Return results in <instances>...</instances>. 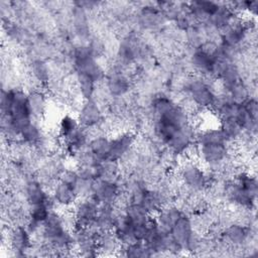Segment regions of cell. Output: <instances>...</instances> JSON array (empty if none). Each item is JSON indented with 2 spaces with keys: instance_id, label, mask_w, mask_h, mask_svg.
I'll return each mask as SVG.
<instances>
[{
  "instance_id": "cell-1",
  "label": "cell",
  "mask_w": 258,
  "mask_h": 258,
  "mask_svg": "<svg viewBox=\"0 0 258 258\" xmlns=\"http://www.w3.org/2000/svg\"><path fill=\"white\" fill-rule=\"evenodd\" d=\"M73 58L77 73L89 76L96 83L104 79L105 73L97 61L90 45H80L76 47L73 53Z\"/></svg>"
},
{
  "instance_id": "cell-2",
  "label": "cell",
  "mask_w": 258,
  "mask_h": 258,
  "mask_svg": "<svg viewBox=\"0 0 258 258\" xmlns=\"http://www.w3.org/2000/svg\"><path fill=\"white\" fill-rule=\"evenodd\" d=\"M179 178L182 184L192 192L204 190L209 185L208 172L202 165L194 160L185 161L179 169Z\"/></svg>"
},
{
  "instance_id": "cell-3",
  "label": "cell",
  "mask_w": 258,
  "mask_h": 258,
  "mask_svg": "<svg viewBox=\"0 0 258 258\" xmlns=\"http://www.w3.org/2000/svg\"><path fill=\"white\" fill-rule=\"evenodd\" d=\"M185 92L188 99L197 107L202 109L210 108L216 96L212 86L200 76H195L188 79L185 84Z\"/></svg>"
},
{
  "instance_id": "cell-4",
  "label": "cell",
  "mask_w": 258,
  "mask_h": 258,
  "mask_svg": "<svg viewBox=\"0 0 258 258\" xmlns=\"http://www.w3.org/2000/svg\"><path fill=\"white\" fill-rule=\"evenodd\" d=\"M4 116H8L19 130L33 120L28 106L27 92L20 89H12L11 104L8 112Z\"/></svg>"
},
{
  "instance_id": "cell-5",
  "label": "cell",
  "mask_w": 258,
  "mask_h": 258,
  "mask_svg": "<svg viewBox=\"0 0 258 258\" xmlns=\"http://www.w3.org/2000/svg\"><path fill=\"white\" fill-rule=\"evenodd\" d=\"M99 206L100 204L91 196L78 199V201L73 206V214L75 219L74 228L90 227L98 216Z\"/></svg>"
},
{
  "instance_id": "cell-6",
  "label": "cell",
  "mask_w": 258,
  "mask_h": 258,
  "mask_svg": "<svg viewBox=\"0 0 258 258\" xmlns=\"http://www.w3.org/2000/svg\"><path fill=\"white\" fill-rule=\"evenodd\" d=\"M197 154L211 168L224 167L229 158L228 144H197Z\"/></svg>"
},
{
  "instance_id": "cell-7",
  "label": "cell",
  "mask_w": 258,
  "mask_h": 258,
  "mask_svg": "<svg viewBox=\"0 0 258 258\" xmlns=\"http://www.w3.org/2000/svg\"><path fill=\"white\" fill-rule=\"evenodd\" d=\"M91 197H93L100 205H114L120 197V185L118 180L106 178L95 179Z\"/></svg>"
},
{
  "instance_id": "cell-8",
  "label": "cell",
  "mask_w": 258,
  "mask_h": 258,
  "mask_svg": "<svg viewBox=\"0 0 258 258\" xmlns=\"http://www.w3.org/2000/svg\"><path fill=\"white\" fill-rule=\"evenodd\" d=\"M197 132L194 126L188 122L182 126L167 142L169 150L177 155L187 153L196 144Z\"/></svg>"
},
{
  "instance_id": "cell-9",
  "label": "cell",
  "mask_w": 258,
  "mask_h": 258,
  "mask_svg": "<svg viewBox=\"0 0 258 258\" xmlns=\"http://www.w3.org/2000/svg\"><path fill=\"white\" fill-rule=\"evenodd\" d=\"M222 191L230 204L241 209L251 210L256 201L237 180L227 181L224 184Z\"/></svg>"
},
{
  "instance_id": "cell-10",
  "label": "cell",
  "mask_w": 258,
  "mask_h": 258,
  "mask_svg": "<svg viewBox=\"0 0 258 258\" xmlns=\"http://www.w3.org/2000/svg\"><path fill=\"white\" fill-rule=\"evenodd\" d=\"M68 230L70 229L67 228L62 215L58 212L51 211L42 224L41 237L45 243L51 245L59 236H61Z\"/></svg>"
},
{
  "instance_id": "cell-11",
  "label": "cell",
  "mask_w": 258,
  "mask_h": 258,
  "mask_svg": "<svg viewBox=\"0 0 258 258\" xmlns=\"http://www.w3.org/2000/svg\"><path fill=\"white\" fill-rule=\"evenodd\" d=\"M135 143V135L131 131H124L118 133L111 138L110 146V160L120 162L132 150Z\"/></svg>"
},
{
  "instance_id": "cell-12",
  "label": "cell",
  "mask_w": 258,
  "mask_h": 258,
  "mask_svg": "<svg viewBox=\"0 0 258 258\" xmlns=\"http://www.w3.org/2000/svg\"><path fill=\"white\" fill-rule=\"evenodd\" d=\"M248 29L244 23V20L235 17L224 29H222V43L235 48L245 40Z\"/></svg>"
},
{
  "instance_id": "cell-13",
  "label": "cell",
  "mask_w": 258,
  "mask_h": 258,
  "mask_svg": "<svg viewBox=\"0 0 258 258\" xmlns=\"http://www.w3.org/2000/svg\"><path fill=\"white\" fill-rule=\"evenodd\" d=\"M77 119L80 125L87 129L96 127L102 123V110L98 103L95 102L93 99L84 100L83 104L80 107Z\"/></svg>"
},
{
  "instance_id": "cell-14",
  "label": "cell",
  "mask_w": 258,
  "mask_h": 258,
  "mask_svg": "<svg viewBox=\"0 0 258 258\" xmlns=\"http://www.w3.org/2000/svg\"><path fill=\"white\" fill-rule=\"evenodd\" d=\"M250 236V229L248 226L240 222H231L223 230L221 238L226 243L233 247L242 246Z\"/></svg>"
},
{
  "instance_id": "cell-15",
  "label": "cell",
  "mask_w": 258,
  "mask_h": 258,
  "mask_svg": "<svg viewBox=\"0 0 258 258\" xmlns=\"http://www.w3.org/2000/svg\"><path fill=\"white\" fill-rule=\"evenodd\" d=\"M31 234L29 231L26 229L25 225L24 226H15L13 227L9 233H8V243L14 252L17 254L23 255L24 252L30 250L31 248Z\"/></svg>"
},
{
  "instance_id": "cell-16",
  "label": "cell",
  "mask_w": 258,
  "mask_h": 258,
  "mask_svg": "<svg viewBox=\"0 0 258 258\" xmlns=\"http://www.w3.org/2000/svg\"><path fill=\"white\" fill-rule=\"evenodd\" d=\"M50 197L52 198L55 206L61 208L73 207L79 199L75 187L59 179L52 185Z\"/></svg>"
},
{
  "instance_id": "cell-17",
  "label": "cell",
  "mask_w": 258,
  "mask_h": 258,
  "mask_svg": "<svg viewBox=\"0 0 258 258\" xmlns=\"http://www.w3.org/2000/svg\"><path fill=\"white\" fill-rule=\"evenodd\" d=\"M183 214L184 213L177 206L166 204L154 215V218L158 229L162 233H169L173 225Z\"/></svg>"
},
{
  "instance_id": "cell-18",
  "label": "cell",
  "mask_w": 258,
  "mask_h": 258,
  "mask_svg": "<svg viewBox=\"0 0 258 258\" xmlns=\"http://www.w3.org/2000/svg\"><path fill=\"white\" fill-rule=\"evenodd\" d=\"M194 231L195 228L191 219L183 214L171 228L170 234L175 242L178 244V246L181 248V250H185L188 240Z\"/></svg>"
},
{
  "instance_id": "cell-19",
  "label": "cell",
  "mask_w": 258,
  "mask_h": 258,
  "mask_svg": "<svg viewBox=\"0 0 258 258\" xmlns=\"http://www.w3.org/2000/svg\"><path fill=\"white\" fill-rule=\"evenodd\" d=\"M106 88L112 97L121 98L129 92V78L121 71H115L107 77Z\"/></svg>"
},
{
  "instance_id": "cell-20",
  "label": "cell",
  "mask_w": 258,
  "mask_h": 258,
  "mask_svg": "<svg viewBox=\"0 0 258 258\" xmlns=\"http://www.w3.org/2000/svg\"><path fill=\"white\" fill-rule=\"evenodd\" d=\"M25 198L29 207L46 204L50 201V195H48L44 188V185L38 180L31 179L25 184Z\"/></svg>"
},
{
  "instance_id": "cell-21",
  "label": "cell",
  "mask_w": 258,
  "mask_h": 258,
  "mask_svg": "<svg viewBox=\"0 0 258 258\" xmlns=\"http://www.w3.org/2000/svg\"><path fill=\"white\" fill-rule=\"evenodd\" d=\"M27 101L30 113L34 120L45 114L47 110V97L42 90L32 89L27 92Z\"/></svg>"
},
{
  "instance_id": "cell-22",
  "label": "cell",
  "mask_w": 258,
  "mask_h": 258,
  "mask_svg": "<svg viewBox=\"0 0 258 258\" xmlns=\"http://www.w3.org/2000/svg\"><path fill=\"white\" fill-rule=\"evenodd\" d=\"M219 127H208L197 132L196 144H229Z\"/></svg>"
},
{
  "instance_id": "cell-23",
  "label": "cell",
  "mask_w": 258,
  "mask_h": 258,
  "mask_svg": "<svg viewBox=\"0 0 258 258\" xmlns=\"http://www.w3.org/2000/svg\"><path fill=\"white\" fill-rule=\"evenodd\" d=\"M110 138L105 135H97L90 139L87 147L100 161H105L110 157Z\"/></svg>"
},
{
  "instance_id": "cell-24",
  "label": "cell",
  "mask_w": 258,
  "mask_h": 258,
  "mask_svg": "<svg viewBox=\"0 0 258 258\" xmlns=\"http://www.w3.org/2000/svg\"><path fill=\"white\" fill-rule=\"evenodd\" d=\"M235 12L232 10L230 5L225 4L219 6L218 10L209 18V22L212 26H214L218 30L224 29L234 18Z\"/></svg>"
},
{
  "instance_id": "cell-25",
  "label": "cell",
  "mask_w": 258,
  "mask_h": 258,
  "mask_svg": "<svg viewBox=\"0 0 258 258\" xmlns=\"http://www.w3.org/2000/svg\"><path fill=\"white\" fill-rule=\"evenodd\" d=\"M98 252L104 254H110L118 252L121 244L116 238L113 231H104L100 232L97 237Z\"/></svg>"
},
{
  "instance_id": "cell-26",
  "label": "cell",
  "mask_w": 258,
  "mask_h": 258,
  "mask_svg": "<svg viewBox=\"0 0 258 258\" xmlns=\"http://www.w3.org/2000/svg\"><path fill=\"white\" fill-rule=\"evenodd\" d=\"M215 57L204 52L200 48H195L191 56H190V63L194 70L201 74H210Z\"/></svg>"
},
{
  "instance_id": "cell-27",
  "label": "cell",
  "mask_w": 258,
  "mask_h": 258,
  "mask_svg": "<svg viewBox=\"0 0 258 258\" xmlns=\"http://www.w3.org/2000/svg\"><path fill=\"white\" fill-rule=\"evenodd\" d=\"M42 138H43V135L40 130V127L34 121V119L29 123H27L25 126H23L20 130L19 139L22 143L26 145L35 146Z\"/></svg>"
},
{
  "instance_id": "cell-28",
  "label": "cell",
  "mask_w": 258,
  "mask_h": 258,
  "mask_svg": "<svg viewBox=\"0 0 258 258\" xmlns=\"http://www.w3.org/2000/svg\"><path fill=\"white\" fill-rule=\"evenodd\" d=\"M219 128L222 130L223 134L225 135L229 142L240 139L244 133L242 126L234 118L220 120Z\"/></svg>"
},
{
  "instance_id": "cell-29",
  "label": "cell",
  "mask_w": 258,
  "mask_h": 258,
  "mask_svg": "<svg viewBox=\"0 0 258 258\" xmlns=\"http://www.w3.org/2000/svg\"><path fill=\"white\" fill-rule=\"evenodd\" d=\"M218 80H220V82L222 83L225 90L229 89L231 86H233L237 82L241 81L240 71H239V68L237 67V64H235L233 60L228 61L222 69Z\"/></svg>"
},
{
  "instance_id": "cell-30",
  "label": "cell",
  "mask_w": 258,
  "mask_h": 258,
  "mask_svg": "<svg viewBox=\"0 0 258 258\" xmlns=\"http://www.w3.org/2000/svg\"><path fill=\"white\" fill-rule=\"evenodd\" d=\"M76 89H77L79 95L84 100H90L94 96L95 89H96V82L87 75L77 73Z\"/></svg>"
},
{
  "instance_id": "cell-31",
  "label": "cell",
  "mask_w": 258,
  "mask_h": 258,
  "mask_svg": "<svg viewBox=\"0 0 258 258\" xmlns=\"http://www.w3.org/2000/svg\"><path fill=\"white\" fill-rule=\"evenodd\" d=\"M158 7H144L140 13V22L146 28H153L158 26L160 21L164 18L161 11L157 9Z\"/></svg>"
},
{
  "instance_id": "cell-32",
  "label": "cell",
  "mask_w": 258,
  "mask_h": 258,
  "mask_svg": "<svg viewBox=\"0 0 258 258\" xmlns=\"http://www.w3.org/2000/svg\"><path fill=\"white\" fill-rule=\"evenodd\" d=\"M122 255L125 257L133 258H143L153 256L152 251L141 241H137L128 245H121Z\"/></svg>"
},
{
  "instance_id": "cell-33",
  "label": "cell",
  "mask_w": 258,
  "mask_h": 258,
  "mask_svg": "<svg viewBox=\"0 0 258 258\" xmlns=\"http://www.w3.org/2000/svg\"><path fill=\"white\" fill-rule=\"evenodd\" d=\"M125 214L135 224L145 223L151 217L148 211L140 203H129L125 208Z\"/></svg>"
},
{
  "instance_id": "cell-34",
  "label": "cell",
  "mask_w": 258,
  "mask_h": 258,
  "mask_svg": "<svg viewBox=\"0 0 258 258\" xmlns=\"http://www.w3.org/2000/svg\"><path fill=\"white\" fill-rule=\"evenodd\" d=\"M139 46L131 39H125L121 42L118 49V56L123 63H129L133 61L138 54Z\"/></svg>"
},
{
  "instance_id": "cell-35",
  "label": "cell",
  "mask_w": 258,
  "mask_h": 258,
  "mask_svg": "<svg viewBox=\"0 0 258 258\" xmlns=\"http://www.w3.org/2000/svg\"><path fill=\"white\" fill-rule=\"evenodd\" d=\"M226 93L229 95L231 100L237 104H243L250 98L249 89L242 81H239L231 86L226 90Z\"/></svg>"
},
{
  "instance_id": "cell-36",
  "label": "cell",
  "mask_w": 258,
  "mask_h": 258,
  "mask_svg": "<svg viewBox=\"0 0 258 258\" xmlns=\"http://www.w3.org/2000/svg\"><path fill=\"white\" fill-rule=\"evenodd\" d=\"M80 123L76 117L71 115H64L60 118L58 122V136L63 140L70 134H72L78 127Z\"/></svg>"
},
{
  "instance_id": "cell-37",
  "label": "cell",
  "mask_w": 258,
  "mask_h": 258,
  "mask_svg": "<svg viewBox=\"0 0 258 258\" xmlns=\"http://www.w3.org/2000/svg\"><path fill=\"white\" fill-rule=\"evenodd\" d=\"M249 194L251 197H253L256 200L257 190H258V183L255 176L251 175L248 172H239L236 175V179Z\"/></svg>"
},
{
  "instance_id": "cell-38",
  "label": "cell",
  "mask_w": 258,
  "mask_h": 258,
  "mask_svg": "<svg viewBox=\"0 0 258 258\" xmlns=\"http://www.w3.org/2000/svg\"><path fill=\"white\" fill-rule=\"evenodd\" d=\"M31 74L39 84H46L49 81V70L43 60L37 59L31 63Z\"/></svg>"
},
{
  "instance_id": "cell-39",
  "label": "cell",
  "mask_w": 258,
  "mask_h": 258,
  "mask_svg": "<svg viewBox=\"0 0 258 258\" xmlns=\"http://www.w3.org/2000/svg\"><path fill=\"white\" fill-rule=\"evenodd\" d=\"M58 179L63 181V182H66V183H68V184H71L72 186L75 187L77 182L80 179V176H79V173H78L77 169L74 170V169H66L64 168L60 172V174L58 176Z\"/></svg>"
},
{
  "instance_id": "cell-40",
  "label": "cell",
  "mask_w": 258,
  "mask_h": 258,
  "mask_svg": "<svg viewBox=\"0 0 258 258\" xmlns=\"http://www.w3.org/2000/svg\"><path fill=\"white\" fill-rule=\"evenodd\" d=\"M245 108V110L247 111V113L254 119L257 120L258 117V104L257 101L254 98H249L246 102H244L242 104Z\"/></svg>"
}]
</instances>
